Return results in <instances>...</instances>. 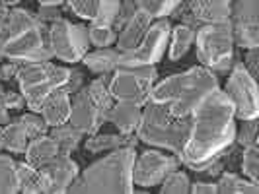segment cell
<instances>
[{"mask_svg": "<svg viewBox=\"0 0 259 194\" xmlns=\"http://www.w3.org/2000/svg\"><path fill=\"white\" fill-rule=\"evenodd\" d=\"M234 105L222 90L212 91L191 115V130L183 150L176 155L185 167L201 171L222 150L234 144Z\"/></svg>", "mask_w": 259, "mask_h": 194, "instance_id": "6da1fadb", "label": "cell"}, {"mask_svg": "<svg viewBox=\"0 0 259 194\" xmlns=\"http://www.w3.org/2000/svg\"><path fill=\"white\" fill-rule=\"evenodd\" d=\"M219 90V78L205 66H193L152 86L150 101L164 105L174 116H191L195 109Z\"/></svg>", "mask_w": 259, "mask_h": 194, "instance_id": "7a4b0ae2", "label": "cell"}, {"mask_svg": "<svg viewBox=\"0 0 259 194\" xmlns=\"http://www.w3.org/2000/svg\"><path fill=\"white\" fill-rule=\"evenodd\" d=\"M47 27L35 14L24 8H14L0 29V52L2 60L18 64L51 60L53 54L47 45Z\"/></svg>", "mask_w": 259, "mask_h": 194, "instance_id": "3957f363", "label": "cell"}, {"mask_svg": "<svg viewBox=\"0 0 259 194\" xmlns=\"http://www.w3.org/2000/svg\"><path fill=\"white\" fill-rule=\"evenodd\" d=\"M135 148H119L102 159L94 161L90 167L78 173L68 192H133V163H135Z\"/></svg>", "mask_w": 259, "mask_h": 194, "instance_id": "277c9868", "label": "cell"}, {"mask_svg": "<svg viewBox=\"0 0 259 194\" xmlns=\"http://www.w3.org/2000/svg\"><path fill=\"white\" fill-rule=\"evenodd\" d=\"M143 107L141 122L135 130L139 142L168 150L174 155L180 154L189 138L191 116H174L164 105L154 101H148Z\"/></svg>", "mask_w": 259, "mask_h": 194, "instance_id": "5b68a950", "label": "cell"}, {"mask_svg": "<svg viewBox=\"0 0 259 194\" xmlns=\"http://www.w3.org/2000/svg\"><path fill=\"white\" fill-rule=\"evenodd\" d=\"M68 74L70 68L53 64L51 60L20 64L16 82L20 93L26 99V107H29V111L33 113H39L45 97L57 88H63L68 80Z\"/></svg>", "mask_w": 259, "mask_h": 194, "instance_id": "8992f818", "label": "cell"}, {"mask_svg": "<svg viewBox=\"0 0 259 194\" xmlns=\"http://www.w3.org/2000/svg\"><path fill=\"white\" fill-rule=\"evenodd\" d=\"M197 58L201 66L217 72H226L234 64V33L230 20L205 24L195 31Z\"/></svg>", "mask_w": 259, "mask_h": 194, "instance_id": "52a82bcc", "label": "cell"}, {"mask_svg": "<svg viewBox=\"0 0 259 194\" xmlns=\"http://www.w3.org/2000/svg\"><path fill=\"white\" fill-rule=\"evenodd\" d=\"M158 80V70L150 66H121L109 76V91L115 101H127L143 107L150 101V91Z\"/></svg>", "mask_w": 259, "mask_h": 194, "instance_id": "ba28073f", "label": "cell"}, {"mask_svg": "<svg viewBox=\"0 0 259 194\" xmlns=\"http://www.w3.org/2000/svg\"><path fill=\"white\" fill-rule=\"evenodd\" d=\"M47 45L55 58L72 64L80 62L90 45L88 29L84 26H76L65 18H59L47 27Z\"/></svg>", "mask_w": 259, "mask_h": 194, "instance_id": "9c48e42d", "label": "cell"}, {"mask_svg": "<svg viewBox=\"0 0 259 194\" xmlns=\"http://www.w3.org/2000/svg\"><path fill=\"white\" fill-rule=\"evenodd\" d=\"M224 93L234 105V115L240 120L257 118L259 99H257V80L249 76L244 62H236L230 66V76L226 80Z\"/></svg>", "mask_w": 259, "mask_h": 194, "instance_id": "30bf717a", "label": "cell"}, {"mask_svg": "<svg viewBox=\"0 0 259 194\" xmlns=\"http://www.w3.org/2000/svg\"><path fill=\"white\" fill-rule=\"evenodd\" d=\"M169 29H171V22L168 18H158L156 22H152L148 33L144 35L139 47L125 52L119 51V58H117L119 68L121 66L133 68V66L156 64L164 56V51H166V45H168L169 39Z\"/></svg>", "mask_w": 259, "mask_h": 194, "instance_id": "8fae6325", "label": "cell"}, {"mask_svg": "<svg viewBox=\"0 0 259 194\" xmlns=\"http://www.w3.org/2000/svg\"><path fill=\"white\" fill-rule=\"evenodd\" d=\"M169 18L197 31L205 24L230 20V0H182Z\"/></svg>", "mask_w": 259, "mask_h": 194, "instance_id": "7c38bea8", "label": "cell"}, {"mask_svg": "<svg viewBox=\"0 0 259 194\" xmlns=\"http://www.w3.org/2000/svg\"><path fill=\"white\" fill-rule=\"evenodd\" d=\"M230 24L234 45L242 49L259 47V0H232Z\"/></svg>", "mask_w": 259, "mask_h": 194, "instance_id": "4fadbf2b", "label": "cell"}, {"mask_svg": "<svg viewBox=\"0 0 259 194\" xmlns=\"http://www.w3.org/2000/svg\"><path fill=\"white\" fill-rule=\"evenodd\" d=\"M180 167V159L176 155L162 154L158 150H144L133 163V184L152 188L164 181L169 171Z\"/></svg>", "mask_w": 259, "mask_h": 194, "instance_id": "5bb4252c", "label": "cell"}, {"mask_svg": "<svg viewBox=\"0 0 259 194\" xmlns=\"http://www.w3.org/2000/svg\"><path fill=\"white\" fill-rule=\"evenodd\" d=\"M47 132H49L47 122L43 120V116H39L33 111L12 118L8 124H4V150L14 155L26 154L27 144Z\"/></svg>", "mask_w": 259, "mask_h": 194, "instance_id": "9a60e30c", "label": "cell"}, {"mask_svg": "<svg viewBox=\"0 0 259 194\" xmlns=\"http://www.w3.org/2000/svg\"><path fill=\"white\" fill-rule=\"evenodd\" d=\"M68 122L80 130L84 136H92L102 128V124L107 122V115L104 111H100L96 103L90 99L86 86L80 88L76 93L70 95V116Z\"/></svg>", "mask_w": 259, "mask_h": 194, "instance_id": "2e32d148", "label": "cell"}, {"mask_svg": "<svg viewBox=\"0 0 259 194\" xmlns=\"http://www.w3.org/2000/svg\"><path fill=\"white\" fill-rule=\"evenodd\" d=\"M39 171H43L47 175L49 182H51V194L68 192L70 184L74 182V179L80 173L76 161L68 154H63V152H59L47 163H43L39 167Z\"/></svg>", "mask_w": 259, "mask_h": 194, "instance_id": "e0dca14e", "label": "cell"}, {"mask_svg": "<svg viewBox=\"0 0 259 194\" xmlns=\"http://www.w3.org/2000/svg\"><path fill=\"white\" fill-rule=\"evenodd\" d=\"M150 24H152V18L148 14L137 10V12L133 14V18H131L129 22L117 31V39H115L117 51L125 52L135 49V47H139L141 41L144 39V35L148 33Z\"/></svg>", "mask_w": 259, "mask_h": 194, "instance_id": "ac0fdd59", "label": "cell"}, {"mask_svg": "<svg viewBox=\"0 0 259 194\" xmlns=\"http://www.w3.org/2000/svg\"><path fill=\"white\" fill-rule=\"evenodd\" d=\"M39 113H41L43 120L47 122L49 128L68 122V116H70V93L63 90V88H57L45 97Z\"/></svg>", "mask_w": 259, "mask_h": 194, "instance_id": "d6986e66", "label": "cell"}, {"mask_svg": "<svg viewBox=\"0 0 259 194\" xmlns=\"http://www.w3.org/2000/svg\"><path fill=\"white\" fill-rule=\"evenodd\" d=\"M18 171V186L24 194H47L51 192V182L47 175L37 167L29 165L27 161H16Z\"/></svg>", "mask_w": 259, "mask_h": 194, "instance_id": "ffe728a7", "label": "cell"}, {"mask_svg": "<svg viewBox=\"0 0 259 194\" xmlns=\"http://www.w3.org/2000/svg\"><path fill=\"white\" fill-rule=\"evenodd\" d=\"M141 115H143V109L139 105L127 103V101H115L111 105L109 113H107V120L119 132L133 134L139 126V122H141Z\"/></svg>", "mask_w": 259, "mask_h": 194, "instance_id": "44dd1931", "label": "cell"}, {"mask_svg": "<svg viewBox=\"0 0 259 194\" xmlns=\"http://www.w3.org/2000/svg\"><path fill=\"white\" fill-rule=\"evenodd\" d=\"M139 138L137 134H92L90 138L86 140V152L90 154H104V152H113L119 148H137Z\"/></svg>", "mask_w": 259, "mask_h": 194, "instance_id": "7402d4cb", "label": "cell"}, {"mask_svg": "<svg viewBox=\"0 0 259 194\" xmlns=\"http://www.w3.org/2000/svg\"><path fill=\"white\" fill-rule=\"evenodd\" d=\"M117 58H119L117 49L104 47V49H96L94 52H86L82 56V62L94 74H111L113 70L119 68Z\"/></svg>", "mask_w": 259, "mask_h": 194, "instance_id": "603a6c76", "label": "cell"}, {"mask_svg": "<svg viewBox=\"0 0 259 194\" xmlns=\"http://www.w3.org/2000/svg\"><path fill=\"white\" fill-rule=\"evenodd\" d=\"M59 146L53 140L49 134H43L39 138H33L31 142L27 144L26 148V161L33 167H41L43 163H47L51 157L59 154Z\"/></svg>", "mask_w": 259, "mask_h": 194, "instance_id": "cb8c5ba5", "label": "cell"}, {"mask_svg": "<svg viewBox=\"0 0 259 194\" xmlns=\"http://www.w3.org/2000/svg\"><path fill=\"white\" fill-rule=\"evenodd\" d=\"M169 49H168V58L169 60H180L183 58L187 51L191 49V45L195 43V29L185 24H178V26H171L169 29Z\"/></svg>", "mask_w": 259, "mask_h": 194, "instance_id": "d4e9b609", "label": "cell"}, {"mask_svg": "<svg viewBox=\"0 0 259 194\" xmlns=\"http://www.w3.org/2000/svg\"><path fill=\"white\" fill-rule=\"evenodd\" d=\"M217 192L221 194H257L259 186L255 182L247 181L246 177H240L230 171H222L217 181Z\"/></svg>", "mask_w": 259, "mask_h": 194, "instance_id": "484cf974", "label": "cell"}, {"mask_svg": "<svg viewBox=\"0 0 259 194\" xmlns=\"http://www.w3.org/2000/svg\"><path fill=\"white\" fill-rule=\"evenodd\" d=\"M109 76L111 74H98V78L92 80L90 84L86 86V91H88L90 99L96 103V107L100 111H104L105 115L109 113L111 105L115 103V99H113V95L109 91Z\"/></svg>", "mask_w": 259, "mask_h": 194, "instance_id": "4316f807", "label": "cell"}, {"mask_svg": "<svg viewBox=\"0 0 259 194\" xmlns=\"http://www.w3.org/2000/svg\"><path fill=\"white\" fill-rule=\"evenodd\" d=\"M49 130H51V132H47V134L57 142L59 150H61L63 154H68V155L76 150L80 140H82V136H84V134H82L80 130L74 128L70 122L59 124V126H53V128H49Z\"/></svg>", "mask_w": 259, "mask_h": 194, "instance_id": "83f0119b", "label": "cell"}, {"mask_svg": "<svg viewBox=\"0 0 259 194\" xmlns=\"http://www.w3.org/2000/svg\"><path fill=\"white\" fill-rule=\"evenodd\" d=\"M14 192H20L16 159H14L12 155L0 154V194H14Z\"/></svg>", "mask_w": 259, "mask_h": 194, "instance_id": "f1b7e54d", "label": "cell"}, {"mask_svg": "<svg viewBox=\"0 0 259 194\" xmlns=\"http://www.w3.org/2000/svg\"><path fill=\"white\" fill-rule=\"evenodd\" d=\"M191 186V179L187 173H183L180 169L169 171L164 177V181L160 182V192L162 194H187Z\"/></svg>", "mask_w": 259, "mask_h": 194, "instance_id": "f546056e", "label": "cell"}, {"mask_svg": "<svg viewBox=\"0 0 259 194\" xmlns=\"http://www.w3.org/2000/svg\"><path fill=\"white\" fill-rule=\"evenodd\" d=\"M135 2L141 12L148 14L152 20H158V18H168L182 0H135Z\"/></svg>", "mask_w": 259, "mask_h": 194, "instance_id": "4dcf8cb0", "label": "cell"}, {"mask_svg": "<svg viewBox=\"0 0 259 194\" xmlns=\"http://www.w3.org/2000/svg\"><path fill=\"white\" fill-rule=\"evenodd\" d=\"M242 171L247 181L259 182V146L242 148Z\"/></svg>", "mask_w": 259, "mask_h": 194, "instance_id": "1f68e13d", "label": "cell"}, {"mask_svg": "<svg viewBox=\"0 0 259 194\" xmlns=\"http://www.w3.org/2000/svg\"><path fill=\"white\" fill-rule=\"evenodd\" d=\"M117 39V31L111 26H102V24H92L88 27V41L90 45L104 49V47H111Z\"/></svg>", "mask_w": 259, "mask_h": 194, "instance_id": "d6a6232c", "label": "cell"}, {"mask_svg": "<svg viewBox=\"0 0 259 194\" xmlns=\"http://www.w3.org/2000/svg\"><path fill=\"white\" fill-rule=\"evenodd\" d=\"M121 0H100L96 6V14L92 18V24H102V26H111L117 10H119Z\"/></svg>", "mask_w": 259, "mask_h": 194, "instance_id": "836d02e7", "label": "cell"}, {"mask_svg": "<svg viewBox=\"0 0 259 194\" xmlns=\"http://www.w3.org/2000/svg\"><path fill=\"white\" fill-rule=\"evenodd\" d=\"M234 142L240 148H247V146H255L257 144V118H247L242 120L240 130H236V138Z\"/></svg>", "mask_w": 259, "mask_h": 194, "instance_id": "e575fe53", "label": "cell"}, {"mask_svg": "<svg viewBox=\"0 0 259 194\" xmlns=\"http://www.w3.org/2000/svg\"><path fill=\"white\" fill-rule=\"evenodd\" d=\"M139 10V6H137V2L135 0H121V4H119V10H117L115 18H113V24L111 27L119 31L121 27L125 26L127 22H129L131 18H133V14Z\"/></svg>", "mask_w": 259, "mask_h": 194, "instance_id": "d590c367", "label": "cell"}, {"mask_svg": "<svg viewBox=\"0 0 259 194\" xmlns=\"http://www.w3.org/2000/svg\"><path fill=\"white\" fill-rule=\"evenodd\" d=\"M68 4V8L76 14L78 18H84V20H92L94 14H96V6L100 0H65Z\"/></svg>", "mask_w": 259, "mask_h": 194, "instance_id": "8d00e7d4", "label": "cell"}, {"mask_svg": "<svg viewBox=\"0 0 259 194\" xmlns=\"http://www.w3.org/2000/svg\"><path fill=\"white\" fill-rule=\"evenodd\" d=\"M35 18H37L41 24L49 26V24H53L55 20H59V18H63V16H61L59 6H41L39 12L35 14Z\"/></svg>", "mask_w": 259, "mask_h": 194, "instance_id": "74e56055", "label": "cell"}, {"mask_svg": "<svg viewBox=\"0 0 259 194\" xmlns=\"http://www.w3.org/2000/svg\"><path fill=\"white\" fill-rule=\"evenodd\" d=\"M84 82H86V76H84L80 70H70L68 80H66V84L63 86V90H66L72 95V93H76L80 88H84Z\"/></svg>", "mask_w": 259, "mask_h": 194, "instance_id": "f35d334b", "label": "cell"}, {"mask_svg": "<svg viewBox=\"0 0 259 194\" xmlns=\"http://www.w3.org/2000/svg\"><path fill=\"white\" fill-rule=\"evenodd\" d=\"M257 60H259V49L257 47H253V49H246L244 66H246V70L249 72V76H253L255 80H257V72H259Z\"/></svg>", "mask_w": 259, "mask_h": 194, "instance_id": "ab89813d", "label": "cell"}, {"mask_svg": "<svg viewBox=\"0 0 259 194\" xmlns=\"http://www.w3.org/2000/svg\"><path fill=\"white\" fill-rule=\"evenodd\" d=\"M18 62H10V60H0V82H12L16 80L18 74Z\"/></svg>", "mask_w": 259, "mask_h": 194, "instance_id": "60d3db41", "label": "cell"}, {"mask_svg": "<svg viewBox=\"0 0 259 194\" xmlns=\"http://www.w3.org/2000/svg\"><path fill=\"white\" fill-rule=\"evenodd\" d=\"M6 105H8V111H22L26 107V99L20 91H10L8 90V95H6Z\"/></svg>", "mask_w": 259, "mask_h": 194, "instance_id": "b9f144b4", "label": "cell"}, {"mask_svg": "<svg viewBox=\"0 0 259 194\" xmlns=\"http://www.w3.org/2000/svg\"><path fill=\"white\" fill-rule=\"evenodd\" d=\"M6 95H8V90L0 82V124H8L12 120L10 118V111H8V105H6Z\"/></svg>", "mask_w": 259, "mask_h": 194, "instance_id": "7bdbcfd3", "label": "cell"}, {"mask_svg": "<svg viewBox=\"0 0 259 194\" xmlns=\"http://www.w3.org/2000/svg\"><path fill=\"white\" fill-rule=\"evenodd\" d=\"M189 192H193V194H217V182H207V181L191 182Z\"/></svg>", "mask_w": 259, "mask_h": 194, "instance_id": "ee69618b", "label": "cell"}, {"mask_svg": "<svg viewBox=\"0 0 259 194\" xmlns=\"http://www.w3.org/2000/svg\"><path fill=\"white\" fill-rule=\"evenodd\" d=\"M8 14H10V6H6V4H2V2H0V29H2L4 24H6Z\"/></svg>", "mask_w": 259, "mask_h": 194, "instance_id": "f6af8a7d", "label": "cell"}, {"mask_svg": "<svg viewBox=\"0 0 259 194\" xmlns=\"http://www.w3.org/2000/svg\"><path fill=\"white\" fill-rule=\"evenodd\" d=\"M39 6H61L65 4V0H37Z\"/></svg>", "mask_w": 259, "mask_h": 194, "instance_id": "bcb514c9", "label": "cell"}, {"mask_svg": "<svg viewBox=\"0 0 259 194\" xmlns=\"http://www.w3.org/2000/svg\"><path fill=\"white\" fill-rule=\"evenodd\" d=\"M4 150V124H0V152Z\"/></svg>", "mask_w": 259, "mask_h": 194, "instance_id": "7dc6e473", "label": "cell"}, {"mask_svg": "<svg viewBox=\"0 0 259 194\" xmlns=\"http://www.w3.org/2000/svg\"><path fill=\"white\" fill-rule=\"evenodd\" d=\"M2 4H6V6H14V4H18L20 0H0Z\"/></svg>", "mask_w": 259, "mask_h": 194, "instance_id": "c3c4849f", "label": "cell"}, {"mask_svg": "<svg viewBox=\"0 0 259 194\" xmlns=\"http://www.w3.org/2000/svg\"><path fill=\"white\" fill-rule=\"evenodd\" d=\"M0 60H2V52H0Z\"/></svg>", "mask_w": 259, "mask_h": 194, "instance_id": "681fc988", "label": "cell"}, {"mask_svg": "<svg viewBox=\"0 0 259 194\" xmlns=\"http://www.w3.org/2000/svg\"><path fill=\"white\" fill-rule=\"evenodd\" d=\"M230 2H232V0H230Z\"/></svg>", "mask_w": 259, "mask_h": 194, "instance_id": "f907efd6", "label": "cell"}]
</instances>
